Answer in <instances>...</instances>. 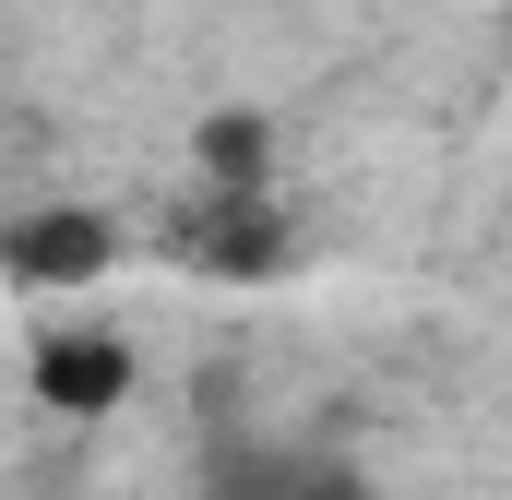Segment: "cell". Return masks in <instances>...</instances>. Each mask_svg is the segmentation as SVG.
Wrapping results in <instances>:
<instances>
[{"label":"cell","mask_w":512,"mask_h":500,"mask_svg":"<svg viewBox=\"0 0 512 500\" xmlns=\"http://www.w3.org/2000/svg\"><path fill=\"white\" fill-rule=\"evenodd\" d=\"M203 500H370L334 453H286V441H227L203 465Z\"/></svg>","instance_id":"obj_1"},{"label":"cell","mask_w":512,"mask_h":500,"mask_svg":"<svg viewBox=\"0 0 512 500\" xmlns=\"http://www.w3.org/2000/svg\"><path fill=\"white\" fill-rule=\"evenodd\" d=\"M36 393L60 417H108V405H131V346L120 334H48L36 346Z\"/></svg>","instance_id":"obj_2"},{"label":"cell","mask_w":512,"mask_h":500,"mask_svg":"<svg viewBox=\"0 0 512 500\" xmlns=\"http://www.w3.org/2000/svg\"><path fill=\"white\" fill-rule=\"evenodd\" d=\"M96 262H108V227H96V215H36V227L12 239V274H24V286H60V274H96Z\"/></svg>","instance_id":"obj_3"}]
</instances>
